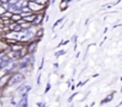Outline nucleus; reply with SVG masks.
<instances>
[{"label":"nucleus","mask_w":122,"mask_h":107,"mask_svg":"<svg viewBox=\"0 0 122 107\" xmlns=\"http://www.w3.org/2000/svg\"><path fill=\"white\" fill-rule=\"evenodd\" d=\"M24 80H25V75L23 73H20V71H16V73L11 74V77H10L7 87H13V86L20 85V83L24 82Z\"/></svg>","instance_id":"obj_1"},{"label":"nucleus","mask_w":122,"mask_h":107,"mask_svg":"<svg viewBox=\"0 0 122 107\" xmlns=\"http://www.w3.org/2000/svg\"><path fill=\"white\" fill-rule=\"evenodd\" d=\"M28 7H29L34 13H40V12H42V11H46V10H47L44 6H42V5H40V4L35 3V1H28Z\"/></svg>","instance_id":"obj_2"},{"label":"nucleus","mask_w":122,"mask_h":107,"mask_svg":"<svg viewBox=\"0 0 122 107\" xmlns=\"http://www.w3.org/2000/svg\"><path fill=\"white\" fill-rule=\"evenodd\" d=\"M44 17H46V11H42L40 13H36V18H35V20L32 23V26L40 27L43 24V22H44Z\"/></svg>","instance_id":"obj_3"},{"label":"nucleus","mask_w":122,"mask_h":107,"mask_svg":"<svg viewBox=\"0 0 122 107\" xmlns=\"http://www.w3.org/2000/svg\"><path fill=\"white\" fill-rule=\"evenodd\" d=\"M38 42H40V39H37V38H36L34 42H30V43H28V44L25 45V46H26V50H28V54H29V55H34V54L36 52Z\"/></svg>","instance_id":"obj_4"},{"label":"nucleus","mask_w":122,"mask_h":107,"mask_svg":"<svg viewBox=\"0 0 122 107\" xmlns=\"http://www.w3.org/2000/svg\"><path fill=\"white\" fill-rule=\"evenodd\" d=\"M10 77H11V74H3L0 76V90H3L4 88H6L9 86Z\"/></svg>","instance_id":"obj_5"},{"label":"nucleus","mask_w":122,"mask_h":107,"mask_svg":"<svg viewBox=\"0 0 122 107\" xmlns=\"http://www.w3.org/2000/svg\"><path fill=\"white\" fill-rule=\"evenodd\" d=\"M29 101H28V95H22V99L16 103V107H28Z\"/></svg>","instance_id":"obj_6"},{"label":"nucleus","mask_w":122,"mask_h":107,"mask_svg":"<svg viewBox=\"0 0 122 107\" xmlns=\"http://www.w3.org/2000/svg\"><path fill=\"white\" fill-rule=\"evenodd\" d=\"M24 46H25V44L17 42V43H15V44H11V45L9 46V49H10V51H19V50H22Z\"/></svg>","instance_id":"obj_7"},{"label":"nucleus","mask_w":122,"mask_h":107,"mask_svg":"<svg viewBox=\"0 0 122 107\" xmlns=\"http://www.w3.org/2000/svg\"><path fill=\"white\" fill-rule=\"evenodd\" d=\"M43 36H44V29H43L42 26L37 27V29H36V32H35V38H37V39L41 40Z\"/></svg>","instance_id":"obj_8"},{"label":"nucleus","mask_w":122,"mask_h":107,"mask_svg":"<svg viewBox=\"0 0 122 107\" xmlns=\"http://www.w3.org/2000/svg\"><path fill=\"white\" fill-rule=\"evenodd\" d=\"M35 18H36V13H32V14H30V16H26V17H24L23 19H24V22L32 24V23H34V20H35Z\"/></svg>","instance_id":"obj_9"},{"label":"nucleus","mask_w":122,"mask_h":107,"mask_svg":"<svg viewBox=\"0 0 122 107\" xmlns=\"http://www.w3.org/2000/svg\"><path fill=\"white\" fill-rule=\"evenodd\" d=\"M112 99H114V93H110V94H109L108 96H105V99H103V100H102L99 103H101V105H105V103L110 102Z\"/></svg>","instance_id":"obj_10"},{"label":"nucleus","mask_w":122,"mask_h":107,"mask_svg":"<svg viewBox=\"0 0 122 107\" xmlns=\"http://www.w3.org/2000/svg\"><path fill=\"white\" fill-rule=\"evenodd\" d=\"M67 7H68V3L66 1V0H61V3H60V6H59L60 11H65V10H66Z\"/></svg>","instance_id":"obj_11"},{"label":"nucleus","mask_w":122,"mask_h":107,"mask_svg":"<svg viewBox=\"0 0 122 107\" xmlns=\"http://www.w3.org/2000/svg\"><path fill=\"white\" fill-rule=\"evenodd\" d=\"M20 19H22V16H20L19 13H13V14H12V17H11V20H12V22H15V23H18Z\"/></svg>","instance_id":"obj_12"},{"label":"nucleus","mask_w":122,"mask_h":107,"mask_svg":"<svg viewBox=\"0 0 122 107\" xmlns=\"http://www.w3.org/2000/svg\"><path fill=\"white\" fill-rule=\"evenodd\" d=\"M20 26H22V29L25 31V30H28V29H30L31 26H32V24H30V23H26V22H24V23H22L20 24Z\"/></svg>","instance_id":"obj_13"},{"label":"nucleus","mask_w":122,"mask_h":107,"mask_svg":"<svg viewBox=\"0 0 122 107\" xmlns=\"http://www.w3.org/2000/svg\"><path fill=\"white\" fill-rule=\"evenodd\" d=\"M64 20H65V18H60V19H59V20H56V22H55V23H54V25H53V29H54V30H55V27H56V26H57V25H60V24H61V23H62V22H64Z\"/></svg>","instance_id":"obj_14"},{"label":"nucleus","mask_w":122,"mask_h":107,"mask_svg":"<svg viewBox=\"0 0 122 107\" xmlns=\"http://www.w3.org/2000/svg\"><path fill=\"white\" fill-rule=\"evenodd\" d=\"M66 54V50H60L57 52H55V57H60L61 55H65Z\"/></svg>","instance_id":"obj_15"},{"label":"nucleus","mask_w":122,"mask_h":107,"mask_svg":"<svg viewBox=\"0 0 122 107\" xmlns=\"http://www.w3.org/2000/svg\"><path fill=\"white\" fill-rule=\"evenodd\" d=\"M5 12H6V9H5L3 5H0V17H3Z\"/></svg>","instance_id":"obj_16"},{"label":"nucleus","mask_w":122,"mask_h":107,"mask_svg":"<svg viewBox=\"0 0 122 107\" xmlns=\"http://www.w3.org/2000/svg\"><path fill=\"white\" fill-rule=\"evenodd\" d=\"M54 68L57 69V68H59V64H57V63H54Z\"/></svg>","instance_id":"obj_17"},{"label":"nucleus","mask_w":122,"mask_h":107,"mask_svg":"<svg viewBox=\"0 0 122 107\" xmlns=\"http://www.w3.org/2000/svg\"><path fill=\"white\" fill-rule=\"evenodd\" d=\"M0 1H1L3 4H5V3H7V1H9V0H0Z\"/></svg>","instance_id":"obj_18"},{"label":"nucleus","mask_w":122,"mask_h":107,"mask_svg":"<svg viewBox=\"0 0 122 107\" xmlns=\"http://www.w3.org/2000/svg\"><path fill=\"white\" fill-rule=\"evenodd\" d=\"M26 1H36V0H26Z\"/></svg>","instance_id":"obj_19"},{"label":"nucleus","mask_w":122,"mask_h":107,"mask_svg":"<svg viewBox=\"0 0 122 107\" xmlns=\"http://www.w3.org/2000/svg\"><path fill=\"white\" fill-rule=\"evenodd\" d=\"M0 5H3V3H1V1H0Z\"/></svg>","instance_id":"obj_20"},{"label":"nucleus","mask_w":122,"mask_h":107,"mask_svg":"<svg viewBox=\"0 0 122 107\" xmlns=\"http://www.w3.org/2000/svg\"><path fill=\"white\" fill-rule=\"evenodd\" d=\"M121 93H122V88H121Z\"/></svg>","instance_id":"obj_21"}]
</instances>
